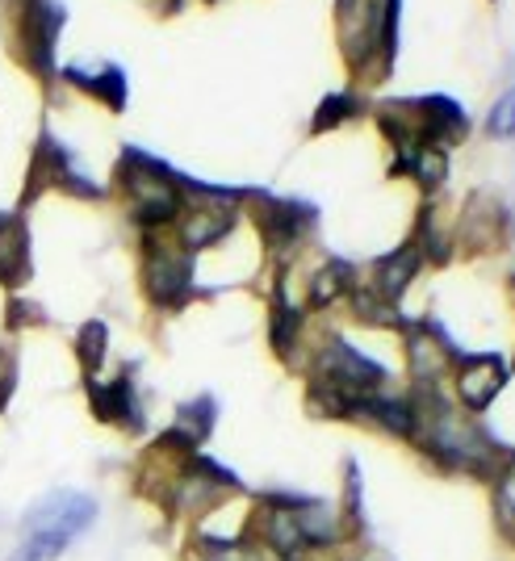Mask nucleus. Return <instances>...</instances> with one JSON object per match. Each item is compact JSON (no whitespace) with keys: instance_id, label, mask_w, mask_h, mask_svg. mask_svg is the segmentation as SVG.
<instances>
[{"instance_id":"nucleus-19","label":"nucleus","mask_w":515,"mask_h":561,"mask_svg":"<svg viewBox=\"0 0 515 561\" xmlns=\"http://www.w3.org/2000/svg\"><path fill=\"white\" fill-rule=\"evenodd\" d=\"M71 80L80 84V89H89L93 96H101L110 110H122V101H126V84H122V71H101V76H84V71H71Z\"/></svg>"},{"instance_id":"nucleus-3","label":"nucleus","mask_w":515,"mask_h":561,"mask_svg":"<svg viewBox=\"0 0 515 561\" xmlns=\"http://www.w3.org/2000/svg\"><path fill=\"white\" fill-rule=\"evenodd\" d=\"M399 0H340V43L356 76L381 80L394 59Z\"/></svg>"},{"instance_id":"nucleus-12","label":"nucleus","mask_w":515,"mask_h":561,"mask_svg":"<svg viewBox=\"0 0 515 561\" xmlns=\"http://www.w3.org/2000/svg\"><path fill=\"white\" fill-rule=\"evenodd\" d=\"M420 248H415V239L411 243H402L399 252H390V256H381L374 264V280H369V289L374 294H381L386 302H394L399 306V298L407 294V285L415 280V273H420Z\"/></svg>"},{"instance_id":"nucleus-11","label":"nucleus","mask_w":515,"mask_h":561,"mask_svg":"<svg viewBox=\"0 0 515 561\" xmlns=\"http://www.w3.org/2000/svg\"><path fill=\"white\" fill-rule=\"evenodd\" d=\"M310 227H314V214L298 202H264V210H260V231L277 256H289Z\"/></svg>"},{"instance_id":"nucleus-8","label":"nucleus","mask_w":515,"mask_h":561,"mask_svg":"<svg viewBox=\"0 0 515 561\" xmlns=\"http://www.w3.org/2000/svg\"><path fill=\"white\" fill-rule=\"evenodd\" d=\"M503 386H507L503 356L482 352V356H461L457 360V398H461L466 411H487Z\"/></svg>"},{"instance_id":"nucleus-9","label":"nucleus","mask_w":515,"mask_h":561,"mask_svg":"<svg viewBox=\"0 0 515 561\" xmlns=\"http://www.w3.org/2000/svg\"><path fill=\"white\" fill-rule=\"evenodd\" d=\"M89 402H93V415L101 423H114V427H126V432H139L142 427V407L139 398H135L130 374L114 377V381L89 377Z\"/></svg>"},{"instance_id":"nucleus-14","label":"nucleus","mask_w":515,"mask_h":561,"mask_svg":"<svg viewBox=\"0 0 515 561\" xmlns=\"http://www.w3.org/2000/svg\"><path fill=\"white\" fill-rule=\"evenodd\" d=\"M193 553H197V561H277L252 533H243V537H197Z\"/></svg>"},{"instance_id":"nucleus-13","label":"nucleus","mask_w":515,"mask_h":561,"mask_svg":"<svg viewBox=\"0 0 515 561\" xmlns=\"http://www.w3.org/2000/svg\"><path fill=\"white\" fill-rule=\"evenodd\" d=\"M25 277H30V239L22 218L0 214V285L18 289Z\"/></svg>"},{"instance_id":"nucleus-2","label":"nucleus","mask_w":515,"mask_h":561,"mask_svg":"<svg viewBox=\"0 0 515 561\" xmlns=\"http://www.w3.org/2000/svg\"><path fill=\"white\" fill-rule=\"evenodd\" d=\"M96 519V499L80 491H55L38 499L22 519V545L13 561H55Z\"/></svg>"},{"instance_id":"nucleus-10","label":"nucleus","mask_w":515,"mask_h":561,"mask_svg":"<svg viewBox=\"0 0 515 561\" xmlns=\"http://www.w3.org/2000/svg\"><path fill=\"white\" fill-rule=\"evenodd\" d=\"M59 9L50 0H30V9L22 13V59L34 71H47L50 68V50H55V30H59Z\"/></svg>"},{"instance_id":"nucleus-5","label":"nucleus","mask_w":515,"mask_h":561,"mask_svg":"<svg viewBox=\"0 0 515 561\" xmlns=\"http://www.w3.org/2000/svg\"><path fill=\"white\" fill-rule=\"evenodd\" d=\"M147 298L164 310H176L193 298V260L181 243L147 239V264H142Z\"/></svg>"},{"instance_id":"nucleus-17","label":"nucleus","mask_w":515,"mask_h":561,"mask_svg":"<svg viewBox=\"0 0 515 561\" xmlns=\"http://www.w3.org/2000/svg\"><path fill=\"white\" fill-rule=\"evenodd\" d=\"M494 519H499V533L515 545V457H507L494 473Z\"/></svg>"},{"instance_id":"nucleus-22","label":"nucleus","mask_w":515,"mask_h":561,"mask_svg":"<svg viewBox=\"0 0 515 561\" xmlns=\"http://www.w3.org/2000/svg\"><path fill=\"white\" fill-rule=\"evenodd\" d=\"M13 381H18V369H13V356H9V352H0V407L9 402V394H13Z\"/></svg>"},{"instance_id":"nucleus-20","label":"nucleus","mask_w":515,"mask_h":561,"mask_svg":"<svg viewBox=\"0 0 515 561\" xmlns=\"http://www.w3.org/2000/svg\"><path fill=\"white\" fill-rule=\"evenodd\" d=\"M360 105H356V96L340 93V96H328L323 105H319V117H314V130H328V126H340V122H348Z\"/></svg>"},{"instance_id":"nucleus-6","label":"nucleus","mask_w":515,"mask_h":561,"mask_svg":"<svg viewBox=\"0 0 515 561\" xmlns=\"http://www.w3.org/2000/svg\"><path fill=\"white\" fill-rule=\"evenodd\" d=\"M181 248L197 252V248H210L222 234L234 227V206L231 193H218V188H193V202L181 206Z\"/></svg>"},{"instance_id":"nucleus-16","label":"nucleus","mask_w":515,"mask_h":561,"mask_svg":"<svg viewBox=\"0 0 515 561\" xmlns=\"http://www.w3.org/2000/svg\"><path fill=\"white\" fill-rule=\"evenodd\" d=\"M172 432L185 440V445L202 448V440L214 432V398L202 394L193 398V402H185L181 411H176V423H172Z\"/></svg>"},{"instance_id":"nucleus-18","label":"nucleus","mask_w":515,"mask_h":561,"mask_svg":"<svg viewBox=\"0 0 515 561\" xmlns=\"http://www.w3.org/2000/svg\"><path fill=\"white\" fill-rule=\"evenodd\" d=\"M105 352H110V331H105V323H101V319L84 323L80 335H76V356H80L84 374L96 377V369L105 365Z\"/></svg>"},{"instance_id":"nucleus-15","label":"nucleus","mask_w":515,"mask_h":561,"mask_svg":"<svg viewBox=\"0 0 515 561\" xmlns=\"http://www.w3.org/2000/svg\"><path fill=\"white\" fill-rule=\"evenodd\" d=\"M356 289V268L344 260H328L314 277H310V306H331L340 298H348Z\"/></svg>"},{"instance_id":"nucleus-21","label":"nucleus","mask_w":515,"mask_h":561,"mask_svg":"<svg viewBox=\"0 0 515 561\" xmlns=\"http://www.w3.org/2000/svg\"><path fill=\"white\" fill-rule=\"evenodd\" d=\"M491 130H494V135H503V139H512V135H515V89H512V93H503V101L494 105Z\"/></svg>"},{"instance_id":"nucleus-7","label":"nucleus","mask_w":515,"mask_h":561,"mask_svg":"<svg viewBox=\"0 0 515 561\" xmlns=\"http://www.w3.org/2000/svg\"><path fill=\"white\" fill-rule=\"evenodd\" d=\"M457 348L448 344L436 323H411L407 328V365L415 386H440L448 369H457Z\"/></svg>"},{"instance_id":"nucleus-1","label":"nucleus","mask_w":515,"mask_h":561,"mask_svg":"<svg viewBox=\"0 0 515 561\" xmlns=\"http://www.w3.org/2000/svg\"><path fill=\"white\" fill-rule=\"evenodd\" d=\"M411 394H415V407H420V436L415 440H420L432 461H440L445 469L473 473V478H494L503 469L507 457L499 453V445L478 423L448 407L440 398V386H415Z\"/></svg>"},{"instance_id":"nucleus-4","label":"nucleus","mask_w":515,"mask_h":561,"mask_svg":"<svg viewBox=\"0 0 515 561\" xmlns=\"http://www.w3.org/2000/svg\"><path fill=\"white\" fill-rule=\"evenodd\" d=\"M122 188L130 197V214L135 222L156 231V227H168L181 218V185L168 176V168H160L147 156H126L122 160Z\"/></svg>"}]
</instances>
